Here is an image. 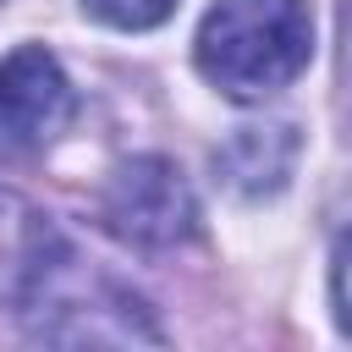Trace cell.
<instances>
[{
  "label": "cell",
  "instance_id": "6da1fadb",
  "mask_svg": "<svg viewBox=\"0 0 352 352\" xmlns=\"http://www.w3.org/2000/svg\"><path fill=\"white\" fill-rule=\"evenodd\" d=\"M314 55L308 0H214L198 22V72L236 104L280 94Z\"/></svg>",
  "mask_w": 352,
  "mask_h": 352
},
{
  "label": "cell",
  "instance_id": "7a4b0ae2",
  "mask_svg": "<svg viewBox=\"0 0 352 352\" xmlns=\"http://www.w3.org/2000/svg\"><path fill=\"white\" fill-rule=\"evenodd\" d=\"M28 308H33L28 336L55 346H160L165 341L143 297H132L104 275L82 280L72 270V253L50 270V280L28 297Z\"/></svg>",
  "mask_w": 352,
  "mask_h": 352
},
{
  "label": "cell",
  "instance_id": "3957f363",
  "mask_svg": "<svg viewBox=\"0 0 352 352\" xmlns=\"http://www.w3.org/2000/svg\"><path fill=\"white\" fill-rule=\"evenodd\" d=\"M99 214H104V231L138 253L182 248L198 231V198L165 154H138V160L116 165V176L104 182Z\"/></svg>",
  "mask_w": 352,
  "mask_h": 352
},
{
  "label": "cell",
  "instance_id": "277c9868",
  "mask_svg": "<svg viewBox=\"0 0 352 352\" xmlns=\"http://www.w3.org/2000/svg\"><path fill=\"white\" fill-rule=\"evenodd\" d=\"M77 116V94L44 44H22L0 60V138L16 148L55 143Z\"/></svg>",
  "mask_w": 352,
  "mask_h": 352
},
{
  "label": "cell",
  "instance_id": "5b68a950",
  "mask_svg": "<svg viewBox=\"0 0 352 352\" xmlns=\"http://www.w3.org/2000/svg\"><path fill=\"white\" fill-rule=\"evenodd\" d=\"M60 258H66V242L55 220L28 192L0 182V302H28Z\"/></svg>",
  "mask_w": 352,
  "mask_h": 352
},
{
  "label": "cell",
  "instance_id": "8992f818",
  "mask_svg": "<svg viewBox=\"0 0 352 352\" xmlns=\"http://www.w3.org/2000/svg\"><path fill=\"white\" fill-rule=\"evenodd\" d=\"M292 160H297V126L292 121H270V126H236L231 143L214 154L226 187L248 192V198H264V192H280L286 176H292Z\"/></svg>",
  "mask_w": 352,
  "mask_h": 352
},
{
  "label": "cell",
  "instance_id": "52a82bcc",
  "mask_svg": "<svg viewBox=\"0 0 352 352\" xmlns=\"http://www.w3.org/2000/svg\"><path fill=\"white\" fill-rule=\"evenodd\" d=\"M82 11H88V16H99V22H110V28L138 33V28L165 22V16L176 11V0H82Z\"/></svg>",
  "mask_w": 352,
  "mask_h": 352
},
{
  "label": "cell",
  "instance_id": "ba28073f",
  "mask_svg": "<svg viewBox=\"0 0 352 352\" xmlns=\"http://www.w3.org/2000/svg\"><path fill=\"white\" fill-rule=\"evenodd\" d=\"M330 292H336V319L352 336V231L336 242V270H330Z\"/></svg>",
  "mask_w": 352,
  "mask_h": 352
}]
</instances>
